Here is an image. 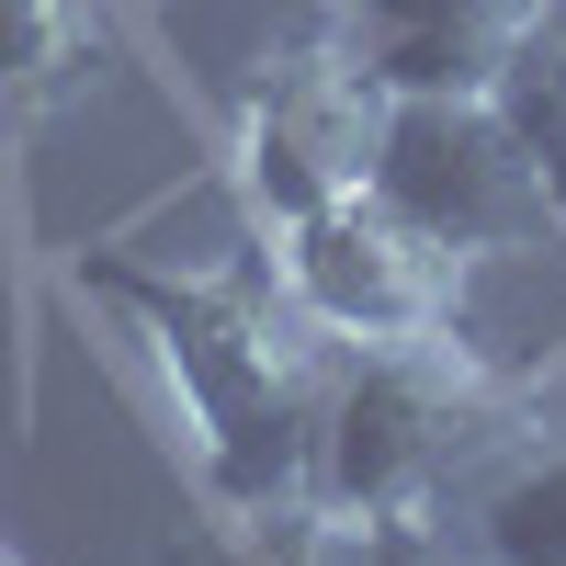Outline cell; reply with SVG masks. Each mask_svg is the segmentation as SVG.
<instances>
[{
  "label": "cell",
  "mask_w": 566,
  "mask_h": 566,
  "mask_svg": "<svg viewBox=\"0 0 566 566\" xmlns=\"http://www.w3.org/2000/svg\"><path fill=\"white\" fill-rule=\"evenodd\" d=\"M80 295H103L136 328V352L159 363L170 408L193 419L205 499H306L328 340L283 306L272 272H148V261L91 250Z\"/></svg>",
  "instance_id": "obj_1"
},
{
  "label": "cell",
  "mask_w": 566,
  "mask_h": 566,
  "mask_svg": "<svg viewBox=\"0 0 566 566\" xmlns=\"http://www.w3.org/2000/svg\"><path fill=\"white\" fill-rule=\"evenodd\" d=\"M533 397L464 340H328L317 431H306V499L340 533L442 510V488L476 464Z\"/></svg>",
  "instance_id": "obj_2"
},
{
  "label": "cell",
  "mask_w": 566,
  "mask_h": 566,
  "mask_svg": "<svg viewBox=\"0 0 566 566\" xmlns=\"http://www.w3.org/2000/svg\"><path fill=\"white\" fill-rule=\"evenodd\" d=\"M363 193L408 216L431 250L464 272H510V261H566V216L533 181L522 136H510L499 91H374V159Z\"/></svg>",
  "instance_id": "obj_3"
},
{
  "label": "cell",
  "mask_w": 566,
  "mask_h": 566,
  "mask_svg": "<svg viewBox=\"0 0 566 566\" xmlns=\"http://www.w3.org/2000/svg\"><path fill=\"white\" fill-rule=\"evenodd\" d=\"M272 239V283L317 340H464V261L431 250L374 193H340Z\"/></svg>",
  "instance_id": "obj_4"
},
{
  "label": "cell",
  "mask_w": 566,
  "mask_h": 566,
  "mask_svg": "<svg viewBox=\"0 0 566 566\" xmlns=\"http://www.w3.org/2000/svg\"><path fill=\"white\" fill-rule=\"evenodd\" d=\"M374 159V80L352 69V45L328 34L306 57H272L239 103V193L261 227H295L317 205L363 193Z\"/></svg>",
  "instance_id": "obj_5"
},
{
  "label": "cell",
  "mask_w": 566,
  "mask_h": 566,
  "mask_svg": "<svg viewBox=\"0 0 566 566\" xmlns=\"http://www.w3.org/2000/svg\"><path fill=\"white\" fill-rule=\"evenodd\" d=\"M555 0H340V45L374 91H499Z\"/></svg>",
  "instance_id": "obj_6"
},
{
  "label": "cell",
  "mask_w": 566,
  "mask_h": 566,
  "mask_svg": "<svg viewBox=\"0 0 566 566\" xmlns=\"http://www.w3.org/2000/svg\"><path fill=\"white\" fill-rule=\"evenodd\" d=\"M442 522L488 566H566V419H510V431L442 488Z\"/></svg>",
  "instance_id": "obj_7"
},
{
  "label": "cell",
  "mask_w": 566,
  "mask_h": 566,
  "mask_svg": "<svg viewBox=\"0 0 566 566\" xmlns=\"http://www.w3.org/2000/svg\"><path fill=\"white\" fill-rule=\"evenodd\" d=\"M170 566H352V533L317 499H216V522L181 533Z\"/></svg>",
  "instance_id": "obj_8"
},
{
  "label": "cell",
  "mask_w": 566,
  "mask_h": 566,
  "mask_svg": "<svg viewBox=\"0 0 566 566\" xmlns=\"http://www.w3.org/2000/svg\"><path fill=\"white\" fill-rule=\"evenodd\" d=\"M91 34V0H0V103L45 91Z\"/></svg>",
  "instance_id": "obj_9"
},
{
  "label": "cell",
  "mask_w": 566,
  "mask_h": 566,
  "mask_svg": "<svg viewBox=\"0 0 566 566\" xmlns=\"http://www.w3.org/2000/svg\"><path fill=\"white\" fill-rule=\"evenodd\" d=\"M352 566H488L476 544H464L442 510H408V522H374V533H352Z\"/></svg>",
  "instance_id": "obj_10"
},
{
  "label": "cell",
  "mask_w": 566,
  "mask_h": 566,
  "mask_svg": "<svg viewBox=\"0 0 566 566\" xmlns=\"http://www.w3.org/2000/svg\"><path fill=\"white\" fill-rule=\"evenodd\" d=\"M522 57H533V69L555 80V103H566V0H555V12H544V34L522 45Z\"/></svg>",
  "instance_id": "obj_11"
},
{
  "label": "cell",
  "mask_w": 566,
  "mask_h": 566,
  "mask_svg": "<svg viewBox=\"0 0 566 566\" xmlns=\"http://www.w3.org/2000/svg\"><path fill=\"white\" fill-rule=\"evenodd\" d=\"M0 566H12V555H0Z\"/></svg>",
  "instance_id": "obj_12"
}]
</instances>
